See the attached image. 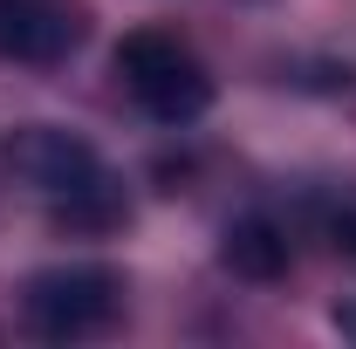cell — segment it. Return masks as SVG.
<instances>
[{
  "label": "cell",
  "mask_w": 356,
  "mask_h": 349,
  "mask_svg": "<svg viewBox=\"0 0 356 349\" xmlns=\"http://www.w3.org/2000/svg\"><path fill=\"white\" fill-rule=\"evenodd\" d=\"M336 329H343V336L356 343V302H343V308H336Z\"/></svg>",
  "instance_id": "7"
},
{
  "label": "cell",
  "mask_w": 356,
  "mask_h": 349,
  "mask_svg": "<svg viewBox=\"0 0 356 349\" xmlns=\"http://www.w3.org/2000/svg\"><path fill=\"white\" fill-rule=\"evenodd\" d=\"M226 267L233 274H247V281H274V274H288V233L274 226L267 213H247L226 226Z\"/></svg>",
  "instance_id": "5"
},
{
  "label": "cell",
  "mask_w": 356,
  "mask_h": 349,
  "mask_svg": "<svg viewBox=\"0 0 356 349\" xmlns=\"http://www.w3.org/2000/svg\"><path fill=\"white\" fill-rule=\"evenodd\" d=\"M117 83L131 89L137 110L158 117V124H192L213 103L206 62L178 42V35H165V28H137V35L117 42Z\"/></svg>",
  "instance_id": "2"
},
{
  "label": "cell",
  "mask_w": 356,
  "mask_h": 349,
  "mask_svg": "<svg viewBox=\"0 0 356 349\" xmlns=\"http://www.w3.org/2000/svg\"><path fill=\"white\" fill-rule=\"evenodd\" d=\"M28 322L55 336V343H76V336H96V329H110L117 322V308H124V281L110 274V267L96 261H69V267H48L28 281Z\"/></svg>",
  "instance_id": "3"
},
{
  "label": "cell",
  "mask_w": 356,
  "mask_h": 349,
  "mask_svg": "<svg viewBox=\"0 0 356 349\" xmlns=\"http://www.w3.org/2000/svg\"><path fill=\"white\" fill-rule=\"evenodd\" d=\"M83 35H89L83 0H0V62L55 69L83 48Z\"/></svg>",
  "instance_id": "4"
},
{
  "label": "cell",
  "mask_w": 356,
  "mask_h": 349,
  "mask_svg": "<svg viewBox=\"0 0 356 349\" xmlns=\"http://www.w3.org/2000/svg\"><path fill=\"white\" fill-rule=\"evenodd\" d=\"M329 240H336L343 254H356V199H343V206L329 213Z\"/></svg>",
  "instance_id": "6"
},
{
  "label": "cell",
  "mask_w": 356,
  "mask_h": 349,
  "mask_svg": "<svg viewBox=\"0 0 356 349\" xmlns=\"http://www.w3.org/2000/svg\"><path fill=\"white\" fill-rule=\"evenodd\" d=\"M7 165L28 178L48 199V213L69 219V226H110L124 213V192H117V172L89 151L83 137L55 131V124H28L7 144Z\"/></svg>",
  "instance_id": "1"
}]
</instances>
